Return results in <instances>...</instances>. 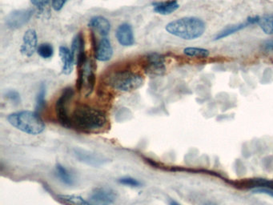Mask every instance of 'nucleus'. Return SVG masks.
Masks as SVG:
<instances>
[{"instance_id":"2eb2a0df","label":"nucleus","mask_w":273,"mask_h":205,"mask_svg":"<svg viewBox=\"0 0 273 205\" xmlns=\"http://www.w3.org/2000/svg\"><path fill=\"white\" fill-rule=\"evenodd\" d=\"M75 155H76V158L78 159L80 161L87 163L88 165L99 166L103 163V159L100 156H96L95 153H89L84 150L76 149Z\"/></svg>"},{"instance_id":"9d476101","label":"nucleus","mask_w":273,"mask_h":205,"mask_svg":"<svg viewBox=\"0 0 273 205\" xmlns=\"http://www.w3.org/2000/svg\"><path fill=\"white\" fill-rule=\"evenodd\" d=\"M116 37L119 44L123 47H132L136 43L132 26L129 24H123L118 27Z\"/></svg>"},{"instance_id":"a211bd4d","label":"nucleus","mask_w":273,"mask_h":205,"mask_svg":"<svg viewBox=\"0 0 273 205\" xmlns=\"http://www.w3.org/2000/svg\"><path fill=\"white\" fill-rule=\"evenodd\" d=\"M71 51L73 57H74L75 62H76L77 57L81 53L85 52L84 51V40H83L81 32L78 33L73 39L72 43H71Z\"/></svg>"},{"instance_id":"f8f14e48","label":"nucleus","mask_w":273,"mask_h":205,"mask_svg":"<svg viewBox=\"0 0 273 205\" xmlns=\"http://www.w3.org/2000/svg\"><path fill=\"white\" fill-rule=\"evenodd\" d=\"M93 63L89 62L87 60L84 71H83V91H85L86 97L93 93L96 84V74H95V67Z\"/></svg>"},{"instance_id":"a878e982","label":"nucleus","mask_w":273,"mask_h":205,"mask_svg":"<svg viewBox=\"0 0 273 205\" xmlns=\"http://www.w3.org/2000/svg\"><path fill=\"white\" fill-rule=\"evenodd\" d=\"M6 98L8 99L10 101L12 102L13 104H19L21 102L20 95L16 91L11 90L6 92Z\"/></svg>"},{"instance_id":"9b49d317","label":"nucleus","mask_w":273,"mask_h":205,"mask_svg":"<svg viewBox=\"0 0 273 205\" xmlns=\"http://www.w3.org/2000/svg\"><path fill=\"white\" fill-rule=\"evenodd\" d=\"M31 10H21L11 13L7 20L8 27L18 28L29 21L33 14Z\"/></svg>"},{"instance_id":"423d86ee","label":"nucleus","mask_w":273,"mask_h":205,"mask_svg":"<svg viewBox=\"0 0 273 205\" xmlns=\"http://www.w3.org/2000/svg\"><path fill=\"white\" fill-rule=\"evenodd\" d=\"M145 73L150 77H161L166 71L165 59L159 53H151L148 54L143 63Z\"/></svg>"},{"instance_id":"f3484780","label":"nucleus","mask_w":273,"mask_h":205,"mask_svg":"<svg viewBox=\"0 0 273 205\" xmlns=\"http://www.w3.org/2000/svg\"><path fill=\"white\" fill-rule=\"evenodd\" d=\"M250 25H251V24L248 22V20H246V22L228 26V27H225V29H223L222 31H220L215 35V40H221V39L226 38V37L233 35V34L238 32V31H242L244 28H246V27H248Z\"/></svg>"},{"instance_id":"f257e3e1","label":"nucleus","mask_w":273,"mask_h":205,"mask_svg":"<svg viewBox=\"0 0 273 205\" xmlns=\"http://www.w3.org/2000/svg\"><path fill=\"white\" fill-rule=\"evenodd\" d=\"M71 125L83 133H102L107 126V116L100 109L79 104L71 113Z\"/></svg>"},{"instance_id":"0eeeda50","label":"nucleus","mask_w":273,"mask_h":205,"mask_svg":"<svg viewBox=\"0 0 273 205\" xmlns=\"http://www.w3.org/2000/svg\"><path fill=\"white\" fill-rule=\"evenodd\" d=\"M116 194L108 188H96L89 196V205H112L116 201Z\"/></svg>"},{"instance_id":"1a4fd4ad","label":"nucleus","mask_w":273,"mask_h":205,"mask_svg":"<svg viewBox=\"0 0 273 205\" xmlns=\"http://www.w3.org/2000/svg\"><path fill=\"white\" fill-rule=\"evenodd\" d=\"M38 49V39L37 31L27 30L23 37V44L20 47V53L26 57H32Z\"/></svg>"},{"instance_id":"6ab92c4d","label":"nucleus","mask_w":273,"mask_h":205,"mask_svg":"<svg viewBox=\"0 0 273 205\" xmlns=\"http://www.w3.org/2000/svg\"><path fill=\"white\" fill-rule=\"evenodd\" d=\"M56 173L60 181L66 185L71 186L74 183V179L71 173H69L67 169L60 163H57L56 166Z\"/></svg>"},{"instance_id":"393cba45","label":"nucleus","mask_w":273,"mask_h":205,"mask_svg":"<svg viewBox=\"0 0 273 205\" xmlns=\"http://www.w3.org/2000/svg\"><path fill=\"white\" fill-rule=\"evenodd\" d=\"M119 183L120 184H123V185L131 188H138L141 185V183L139 180L135 178H132L130 176H125L123 178H120L119 180Z\"/></svg>"},{"instance_id":"cd10ccee","label":"nucleus","mask_w":273,"mask_h":205,"mask_svg":"<svg viewBox=\"0 0 273 205\" xmlns=\"http://www.w3.org/2000/svg\"><path fill=\"white\" fill-rule=\"evenodd\" d=\"M51 0H31V4L40 9H43L44 7L50 3Z\"/></svg>"},{"instance_id":"4468645a","label":"nucleus","mask_w":273,"mask_h":205,"mask_svg":"<svg viewBox=\"0 0 273 205\" xmlns=\"http://www.w3.org/2000/svg\"><path fill=\"white\" fill-rule=\"evenodd\" d=\"M88 27L93 28L103 37L107 36L110 32V22L103 16L93 17L88 22Z\"/></svg>"},{"instance_id":"dca6fc26","label":"nucleus","mask_w":273,"mask_h":205,"mask_svg":"<svg viewBox=\"0 0 273 205\" xmlns=\"http://www.w3.org/2000/svg\"><path fill=\"white\" fill-rule=\"evenodd\" d=\"M154 11L159 15H170L179 8L176 0H169L166 2H155L152 4Z\"/></svg>"},{"instance_id":"39448f33","label":"nucleus","mask_w":273,"mask_h":205,"mask_svg":"<svg viewBox=\"0 0 273 205\" xmlns=\"http://www.w3.org/2000/svg\"><path fill=\"white\" fill-rule=\"evenodd\" d=\"M74 96V90L71 87L64 89L56 103V114L60 124L67 128H71V116L69 115V104Z\"/></svg>"},{"instance_id":"bb28decb","label":"nucleus","mask_w":273,"mask_h":205,"mask_svg":"<svg viewBox=\"0 0 273 205\" xmlns=\"http://www.w3.org/2000/svg\"><path fill=\"white\" fill-rule=\"evenodd\" d=\"M67 0H51V6L56 11H60L63 9Z\"/></svg>"},{"instance_id":"20e7f679","label":"nucleus","mask_w":273,"mask_h":205,"mask_svg":"<svg viewBox=\"0 0 273 205\" xmlns=\"http://www.w3.org/2000/svg\"><path fill=\"white\" fill-rule=\"evenodd\" d=\"M106 82L113 89L123 92H131L141 87L144 83V79L140 74L124 70L112 73L107 77Z\"/></svg>"},{"instance_id":"2f4dec72","label":"nucleus","mask_w":273,"mask_h":205,"mask_svg":"<svg viewBox=\"0 0 273 205\" xmlns=\"http://www.w3.org/2000/svg\"><path fill=\"white\" fill-rule=\"evenodd\" d=\"M205 205H215V204H212V203H207V204H205Z\"/></svg>"},{"instance_id":"aec40b11","label":"nucleus","mask_w":273,"mask_h":205,"mask_svg":"<svg viewBox=\"0 0 273 205\" xmlns=\"http://www.w3.org/2000/svg\"><path fill=\"white\" fill-rule=\"evenodd\" d=\"M59 200L69 205H89L88 201L77 195H58Z\"/></svg>"},{"instance_id":"412c9836","label":"nucleus","mask_w":273,"mask_h":205,"mask_svg":"<svg viewBox=\"0 0 273 205\" xmlns=\"http://www.w3.org/2000/svg\"><path fill=\"white\" fill-rule=\"evenodd\" d=\"M184 54H186L187 57L205 59L209 57L210 51L205 48L189 47L184 49Z\"/></svg>"},{"instance_id":"7c9ffc66","label":"nucleus","mask_w":273,"mask_h":205,"mask_svg":"<svg viewBox=\"0 0 273 205\" xmlns=\"http://www.w3.org/2000/svg\"><path fill=\"white\" fill-rule=\"evenodd\" d=\"M169 205H180L178 202L175 201V200H171L169 201Z\"/></svg>"},{"instance_id":"f03ea898","label":"nucleus","mask_w":273,"mask_h":205,"mask_svg":"<svg viewBox=\"0 0 273 205\" xmlns=\"http://www.w3.org/2000/svg\"><path fill=\"white\" fill-rule=\"evenodd\" d=\"M165 29L174 36L185 40H194L204 35L206 31V24L198 17H184L167 24Z\"/></svg>"},{"instance_id":"c85d7f7f","label":"nucleus","mask_w":273,"mask_h":205,"mask_svg":"<svg viewBox=\"0 0 273 205\" xmlns=\"http://www.w3.org/2000/svg\"><path fill=\"white\" fill-rule=\"evenodd\" d=\"M252 193L258 194L268 195L270 197H273V190L268 189H256L252 190Z\"/></svg>"},{"instance_id":"ddd939ff","label":"nucleus","mask_w":273,"mask_h":205,"mask_svg":"<svg viewBox=\"0 0 273 205\" xmlns=\"http://www.w3.org/2000/svg\"><path fill=\"white\" fill-rule=\"evenodd\" d=\"M59 54L63 63V67H62V73L64 74H70L73 71V67L75 62L74 57L71 50L65 46H61L59 49Z\"/></svg>"},{"instance_id":"6e6552de","label":"nucleus","mask_w":273,"mask_h":205,"mask_svg":"<svg viewBox=\"0 0 273 205\" xmlns=\"http://www.w3.org/2000/svg\"><path fill=\"white\" fill-rule=\"evenodd\" d=\"M93 47H94L95 57L101 62H107L113 55V48L110 40L107 37H103L99 42H96V39L93 35Z\"/></svg>"},{"instance_id":"b1692460","label":"nucleus","mask_w":273,"mask_h":205,"mask_svg":"<svg viewBox=\"0 0 273 205\" xmlns=\"http://www.w3.org/2000/svg\"><path fill=\"white\" fill-rule=\"evenodd\" d=\"M37 53L41 58L50 59L54 54V48L50 44H42L39 46Z\"/></svg>"},{"instance_id":"5701e85b","label":"nucleus","mask_w":273,"mask_h":205,"mask_svg":"<svg viewBox=\"0 0 273 205\" xmlns=\"http://www.w3.org/2000/svg\"><path fill=\"white\" fill-rule=\"evenodd\" d=\"M45 97L46 87L44 84H42L38 95H37V100H35V110H37V113H40L45 107Z\"/></svg>"},{"instance_id":"7ed1b4c3","label":"nucleus","mask_w":273,"mask_h":205,"mask_svg":"<svg viewBox=\"0 0 273 205\" xmlns=\"http://www.w3.org/2000/svg\"><path fill=\"white\" fill-rule=\"evenodd\" d=\"M8 121L11 126L26 134H41L45 130L44 120L37 111H21L11 113L8 116Z\"/></svg>"},{"instance_id":"4be33fe9","label":"nucleus","mask_w":273,"mask_h":205,"mask_svg":"<svg viewBox=\"0 0 273 205\" xmlns=\"http://www.w3.org/2000/svg\"><path fill=\"white\" fill-rule=\"evenodd\" d=\"M257 24L265 34L273 35V15H266L260 17Z\"/></svg>"},{"instance_id":"c756f323","label":"nucleus","mask_w":273,"mask_h":205,"mask_svg":"<svg viewBox=\"0 0 273 205\" xmlns=\"http://www.w3.org/2000/svg\"><path fill=\"white\" fill-rule=\"evenodd\" d=\"M265 49L269 51H273V41H270L265 44Z\"/></svg>"}]
</instances>
